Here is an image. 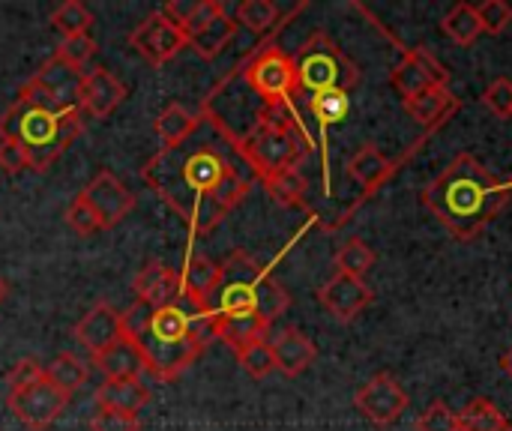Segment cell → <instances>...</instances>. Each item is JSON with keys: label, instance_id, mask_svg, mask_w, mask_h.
Instances as JSON below:
<instances>
[{"label": "cell", "instance_id": "6da1fadb", "mask_svg": "<svg viewBox=\"0 0 512 431\" xmlns=\"http://www.w3.org/2000/svg\"><path fill=\"white\" fill-rule=\"evenodd\" d=\"M201 126L177 147H162L144 168L141 180L201 237L210 234L225 216L249 195L252 171L234 144L201 114Z\"/></svg>", "mask_w": 512, "mask_h": 431}, {"label": "cell", "instance_id": "7a4b0ae2", "mask_svg": "<svg viewBox=\"0 0 512 431\" xmlns=\"http://www.w3.org/2000/svg\"><path fill=\"white\" fill-rule=\"evenodd\" d=\"M123 333L144 357V369L159 381L180 378L216 339V318L186 294L165 309L135 303L123 312Z\"/></svg>", "mask_w": 512, "mask_h": 431}, {"label": "cell", "instance_id": "3957f363", "mask_svg": "<svg viewBox=\"0 0 512 431\" xmlns=\"http://www.w3.org/2000/svg\"><path fill=\"white\" fill-rule=\"evenodd\" d=\"M512 186L471 153H459L426 189L423 204L459 240H477L510 201Z\"/></svg>", "mask_w": 512, "mask_h": 431}, {"label": "cell", "instance_id": "277c9868", "mask_svg": "<svg viewBox=\"0 0 512 431\" xmlns=\"http://www.w3.org/2000/svg\"><path fill=\"white\" fill-rule=\"evenodd\" d=\"M228 141L234 144V150L240 153L252 177H258L261 183L273 180L276 174L300 168V162L312 153V144H315L300 114L285 111V108H270L258 99H255L249 126L231 135Z\"/></svg>", "mask_w": 512, "mask_h": 431}, {"label": "cell", "instance_id": "5b68a950", "mask_svg": "<svg viewBox=\"0 0 512 431\" xmlns=\"http://www.w3.org/2000/svg\"><path fill=\"white\" fill-rule=\"evenodd\" d=\"M84 132V114L72 108H45L27 99H15L0 114V141H18L27 147L30 171L42 174L54 159Z\"/></svg>", "mask_w": 512, "mask_h": 431}, {"label": "cell", "instance_id": "8992f818", "mask_svg": "<svg viewBox=\"0 0 512 431\" xmlns=\"http://www.w3.org/2000/svg\"><path fill=\"white\" fill-rule=\"evenodd\" d=\"M291 294L273 279L270 267H261L252 255L234 252L222 264L219 288L210 300V312L216 315H261L273 324L282 312H288Z\"/></svg>", "mask_w": 512, "mask_h": 431}, {"label": "cell", "instance_id": "52a82bcc", "mask_svg": "<svg viewBox=\"0 0 512 431\" xmlns=\"http://www.w3.org/2000/svg\"><path fill=\"white\" fill-rule=\"evenodd\" d=\"M240 81L249 87V93L270 105V108H285V111H297V96H300V81H297V66L294 57L279 48L276 42L261 45L240 69H237Z\"/></svg>", "mask_w": 512, "mask_h": 431}, {"label": "cell", "instance_id": "ba28073f", "mask_svg": "<svg viewBox=\"0 0 512 431\" xmlns=\"http://www.w3.org/2000/svg\"><path fill=\"white\" fill-rule=\"evenodd\" d=\"M294 66H297V81H300V90L315 96V93H327V90H342V93H351L360 81V69L357 63L324 33H312L300 54L294 57Z\"/></svg>", "mask_w": 512, "mask_h": 431}, {"label": "cell", "instance_id": "9c48e42d", "mask_svg": "<svg viewBox=\"0 0 512 431\" xmlns=\"http://www.w3.org/2000/svg\"><path fill=\"white\" fill-rule=\"evenodd\" d=\"M81 69H72L69 63H63L57 54L48 57L39 72L18 90V99L45 105V108H72L78 105V90H81Z\"/></svg>", "mask_w": 512, "mask_h": 431}, {"label": "cell", "instance_id": "30bf717a", "mask_svg": "<svg viewBox=\"0 0 512 431\" xmlns=\"http://www.w3.org/2000/svg\"><path fill=\"white\" fill-rule=\"evenodd\" d=\"M69 399L72 396H66L48 378H39L36 384H30L24 390L9 393V411L27 431H45L66 411Z\"/></svg>", "mask_w": 512, "mask_h": 431}, {"label": "cell", "instance_id": "8fae6325", "mask_svg": "<svg viewBox=\"0 0 512 431\" xmlns=\"http://www.w3.org/2000/svg\"><path fill=\"white\" fill-rule=\"evenodd\" d=\"M129 45L150 63V66H162L171 57H177L183 48H189V36L168 18L162 15V9L150 12L129 36Z\"/></svg>", "mask_w": 512, "mask_h": 431}, {"label": "cell", "instance_id": "7c38bea8", "mask_svg": "<svg viewBox=\"0 0 512 431\" xmlns=\"http://www.w3.org/2000/svg\"><path fill=\"white\" fill-rule=\"evenodd\" d=\"M354 405H357V411H360L372 426L387 429V426H393V423L405 414V408H408V393H405V387H402L393 375L381 372V375L369 378V381L357 390Z\"/></svg>", "mask_w": 512, "mask_h": 431}, {"label": "cell", "instance_id": "4fadbf2b", "mask_svg": "<svg viewBox=\"0 0 512 431\" xmlns=\"http://www.w3.org/2000/svg\"><path fill=\"white\" fill-rule=\"evenodd\" d=\"M390 84L402 96V102H408V99L420 96L429 87H447L450 84V72L426 48H408L402 54V60L393 66Z\"/></svg>", "mask_w": 512, "mask_h": 431}, {"label": "cell", "instance_id": "5bb4252c", "mask_svg": "<svg viewBox=\"0 0 512 431\" xmlns=\"http://www.w3.org/2000/svg\"><path fill=\"white\" fill-rule=\"evenodd\" d=\"M84 204L96 213L102 231L120 225L132 210H135V195L111 174V171H99L81 192Z\"/></svg>", "mask_w": 512, "mask_h": 431}, {"label": "cell", "instance_id": "9a60e30c", "mask_svg": "<svg viewBox=\"0 0 512 431\" xmlns=\"http://www.w3.org/2000/svg\"><path fill=\"white\" fill-rule=\"evenodd\" d=\"M372 300H375L372 288L363 279H354V276H345V273H336L333 279H327L318 288V303L342 324L360 318L372 306Z\"/></svg>", "mask_w": 512, "mask_h": 431}, {"label": "cell", "instance_id": "2e32d148", "mask_svg": "<svg viewBox=\"0 0 512 431\" xmlns=\"http://www.w3.org/2000/svg\"><path fill=\"white\" fill-rule=\"evenodd\" d=\"M126 99V84L111 72V69H90L81 78L78 90V108L90 120H105L120 102Z\"/></svg>", "mask_w": 512, "mask_h": 431}, {"label": "cell", "instance_id": "e0dca14e", "mask_svg": "<svg viewBox=\"0 0 512 431\" xmlns=\"http://www.w3.org/2000/svg\"><path fill=\"white\" fill-rule=\"evenodd\" d=\"M135 303L147 306V309H165L174 306L183 297V285H180V273H174L168 264L162 261H150L135 273Z\"/></svg>", "mask_w": 512, "mask_h": 431}, {"label": "cell", "instance_id": "ac0fdd59", "mask_svg": "<svg viewBox=\"0 0 512 431\" xmlns=\"http://www.w3.org/2000/svg\"><path fill=\"white\" fill-rule=\"evenodd\" d=\"M72 336L93 354H105L111 345H117L123 339V315L111 306V303H96L75 327Z\"/></svg>", "mask_w": 512, "mask_h": 431}, {"label": "cell", "instance_id": "d6986e66", "mask_svg": "<svg viewBox=\"0 0 512 431\" xmlns=\"http://www.w3.org/2000/svg\"><path fill=\"white\" fill-rule=\"evenodd\" d=\"M270 348H273V357H276V369H279L282 375H288V378L303 375V372L315 363V357H318L315 342H312L303 330H297V327L279 330V333L270 339Z\"/></svg>", "mask_w": 512, "mask_h": 431}, {"label": "cell", "instance_id": "ffe728a7", "mask_svg": "<svg viewBox=\"0 0 512 431\" xmlns=\"http://www.w3.org/2000/svg\"><path fill=\"white\" fill-rule=\"evenodd\" d=\"M93 360H96V369L105 375V381H138L144 375V357L126 333L117 345H111L105 354Z\"/></svg>", "mask_w": 512, "mask_h": 431}, {"label": "cell", "instance_id": "44dd1931", "mask_svg": "<svg viewBox=\"0 0 512 431\" xmlns=\"http://www.w3.org/2000/svg\"><path fill=\"white\" fill-rule=\"evenodd\" d=\"M219 279H222V264H213L204 255H192L186 261V270L180 276V285H183V294L189 300H195L204 309H210V300H213V294L219 288Z\"/></svg>", "mask_w": 512, "mask_h": 431}, {"label": "cell", "instance_id": "7402d4cb", "mask_svg": "<svg viewBox=\"0 0 512 431\" xmlns=\"http://www.w3.org/2000/svg\"><path fill=\"white\" fill-rule=\"evenodd\" d=\"M393 171H396V162H390L375 144H363L351 156V162H348V174L363 186L366 195H372L375 189H381V183L390 180Z\"/></svg>", "mask_w": 512, "mask_h": 431}, {"label": "cell", "instance_id": "603a6c76", "mask_svg": "<svg viewBox=\"0 0 512 431\" xmlns=\"http://www.w3.org/2000/svg\"><path fill=\"white\" fill-rule=\"evenodd\" d=\"M456 96L450 93V87H429L420 96L405 102V111L411 114V120H417L426 129H435L441 123H447V117L456 111Z\"/></svg>", "mask_w": 512, "mask_h": 431}, {"label": "cell", "instance_id": "cb8c5ba5", "mask_svg": "<svg viewBox=\"0 0 512 431\" xmlns=\"http://www.w3.org/2000/svg\"><path fill=\"white\" fill-rule=\"evenodd\" d=\"M267 333H270V324L261 315H216V339H222L234 351L264 342Z\"/></svg>", "mask_w": 512, "mask_h": 431}, {"label": "cell", "instance_id": "d4e9b609", "mask_svg": "<svg viewBox=\"0 0 512 431\" xmlns=\"http://www.w3.org/2000/svg\"><path fill=\"white\" fill-rule=\"evenodd\" d=\"M150 402V390L144 387V381H105L96 390V405L105 411H126V414H138L144 405Z\"/></svg>", "mask_w": 512, "mask_h": 431}, {"label": "cell", "instance_id": "484cf974", "mask_svg": "<svg viewBox=\"0 0 512 431\" xmlns=\"http://www.w3.org/2000/svg\"><path fill=\"white\" fill-rule=\"evenodd\" d=\"M225 6L219 0H171L162 6V15H168L186 36L198 33L207 21L222 15Z\"/></svg>", "mask_w": 512, "mask_h": 431}, {"label": "cell", "instance_id": "4316f807", "mask_svg": "<svg viewBox=\"0 0 512 431\" xmlns=\"http://www.w3.org/2000/svg\"><path fill=\"white\" fill-rule=\"evenodd\" d=\"M234 36H237V21H234L228 12H222V15H216L213 21H207L198 33L189 36V48H192L198 57L213 60Z\"/></svg>", "mask_w": 512, "mask_h": 431}, {"label": "cell", "instance_id": "83f0119b", "mask_svg": "<svg viewBox=\"0 0 512 431\" xmlns=\"http://www.w3.org/2000/svg\"><path fill=\"white\" fill-rule=\"evenodd\" d=\"M198 126H201V111L192 114V111L183 108L180 102H171V105L156 117V135H159L162 147H177V144H183Z\"/></svg>", "mask_w": 512, "mask_h": 431}, {"label": "cell", "instance_id": "f1b7e54d", "mask_svg": "<svg viewBox=\"0 0 512 431\" xmlns=\"http://www.w3.org/2000/svg\"><path fill=\"white\" fill-rule=\"evenodd\" d=\"M87 375H90L87 363H84L78 354H72V351L57 354V357L48 363V369H45V378H48L54 387H60L66 396L78 393V390L87 384Z\"/></svg>", "mask_w": 512, "mask_h": 431}, {"label": "cell", "instance_id": "f546056e", "mask_svg": "<svg viewBox=\"0 0 512 431\" xmlns=\"http://www.w3.org/2000/svg\"><path fill=\"white\" fill-rule=\"evenodd\" d=\"M441 30L462 48L474 45L483 33L480 27V15H477V6L471 3H456L444 18H441Z\"/></svg>", "mask_w": 512, "mask_h": 431}, {"label": "cell", "instance_id": "4dcf8cb0", "mask_svg": "<svg viewBox=\"0 0 512 431\" xmlns=\"http://www.w3.org/2000/svg\"><path fill=\"white\" fill-rule=\"evenodd\" d=\"M459 431H512V426L495 402L474 399L459 411Z\"/></svg>", "mask_w": 512, "mask_h": 431}, {"label": "cell", "instance_id": "1f68e13d", "mask_svg": "<svg viewBox=\"0 0 512 431\" xmlns=\"http://www.w3.org/2000/svg\"><path fill=\"white\" fill-rule=\"evenodd\" d=\"M309 111H312L321 135H327L330 126L342 123L351 114V93H342V90L315 93V96H309Z\"/></svg>", "mask_w": 512, "mask_h": 431}, {"label": "cell", "instance_id": "d6a6232c", "mask_svg": "<svg viewBox=\"0 0 512 431\" xmlns=\"http://www.w3.org/2000/svg\"><path fill=\"white\" fill-rule=\"evenodd\" d=\"M279 6L273 0H243L237 6L234 21H240L243 27H249L252 33H270L279 21Z\"/></svg>", "mask_w": 512, "mask_h": 431}, {"label": "cell", "instance_id": "836d02e7", "mask_svg": "<svg viewBox=\"0 0 512 431\" xmlns=\"http://www.w3.org/2000/svg\"><path fill=\"white\" fill-rule=\"evenodd\" d=\"M375 267V252L363 243V240H348L339 252H336V273L363 279L369 270Z\"/></svg>", "mask_w": 512, "mask_h": 431}, {"label": "cell", "instance_id": "e575fe53", "mask_svg": "<svg viewBox=\"0 0 512 431\" xmlns=\"http://www.w3.org/2000/svg\"><path fill=\"white\" fill-rule=\"evenodd\" d=\"M264 186H267L270 198L279 201L282 207H303V201H306V177L300 174V168L276 174Z\"/></svg>", "mask_w": 512, "mask_h": 431}, {"label": "cell", "instance_id": "d590c367", "mask_svg": "<svg viewBox=\"0 0 512 431\" xmlns=\"http://www.w3.org/2000/svg\"><path fill=\"white\" fill-rule=\"evenodd\" d=\"M51 24L54 30H60L63 36H75V33H90L93 15L81 0H66L51 12Z\"/></svg>", "mask_w": 512, "mask_h": 431}, {"label": "cell", "instance_id": "8d00e7d4", "mask_svg": "<svg viewBox=\"0 0 512 431\" xmlns=\"http://www.w3.org/2000/svg\"><path fill=\"white\" fill-rule=\"evenodd\" d=\"M96 51H99V45H96V39H93L90 33H75V36H63L54 54H57L63 63H69L72 69H84V63H87Z\"/></svg>", "mask_w": 512, "mask_h": 431}, {"label": "cell", "instance_id": "74e56055", "mask_svg": "<svg viewBox=\"0 0 512 431\" xmlns=\"http://www.w3.org/2000/svg\"><path fill=\"white\" fill-rule=\"evenodd\" d=\"M240 366L252 375V378H267L270 372H276V357H273V348L270 342H255V345H246L240 351H234Z\"/></svg>", "mask_w": 512, "mask_h": 431}, {"label": "cell", "instance_id": "f35d334b", "mask_svg": "<svg viewBox=\"0 0 512 431\" xmlns=\"http://www.w3.org/2000/svg\"><path fill=\"white\" fill-rule=\"evenodd\" d=\"M477 15H480L483 33H492V36H501L512 24V6L507 0H483L477 6Z\"/></svg>", "mask_w": 512, "mask_h": 431}, {"label": "cell", "instance_id": "ab89813d", "mask_svg": "<svg viewBox=\"0 0 512 431\" xmlns=\"http://www.w3.org/2000/svg\"><path fill=\"white\" fill-rule=\"evenodd\" d=\"M417 431H459V414H453L444 402H432L420 414Z\"/></svg>", "mask_w": 512, "mask_h": 431}, {"label": "cell", "instance_id": "60d3db41", "mask_svg": "<svg viewBox=\"0 0 512 431\" xmlns=\"http://www.w3.org/2000/svg\"><path fill=\"white\" fill-rule=\"evenodd\" d=\"M66 225H69L75 234H81V237H90V234H99V231H102L96 213L84 204L81 195H75V201L69 204V210H66Z\"/></svg>", "mask_w": 512, "mask_h": 431}, {"label": "cell", "instance_id": "b9f144b4", "mask_svg": "<svg viewBox=\"0 0 512 431\" xmlns=\"http://www.w3.org/2000/svg\"><path fill=\"white\" fill-rule=\"evenodd\" d=\"M483 105L495 114V117H512V81L510 78H495L486 93H483Z\"/></svg>", "mask_w": 512, "mask_h": 431}, {"label": "cell", "instance_id": "7bdbcfd3", "mask_svg": "<svg viewBox=\"0 0 512 431\" xmlns=\"http://www.w3.org/2000/svg\"><path fill=\"white\" fill-rule=\"evenodd\" d=\"M93 431H141L138 414H126V411H105L99 408L96 417L90 420Z\"/></svg>", "mask_w": 512, "mask_h": 431}, {"label": "cell", "instance_id": "ee69618b", "mask_svg": "<svg viewBox=\"0 0 512 431\" xmlns=\"http://www.w3.org/2000/svg\"><path fill=\"white\" fill-rule=\"evenodd\" d=\"M39 378H45V369L39 366V360H36V357H24V360H18V363L9 369L6 384H9V393H12V390H24V387L36 384Z\"/></svg>", "mask_w": 512, "mask_h": 431}, {"label": "cell", "instance_id": "f6af8a7d", "mask_svg": "<svg viewBox=\"0 0 512 431\" xmlns=\"http://www.w3.org/2000/svg\"><path fill=\"white\" fill-rule=\"evenodd\" d=\"M0 171L15 177L21 171H30V156L27 147L18 141H0Z\"/></svg>", "mask_w": 512, "mask_h": 431}, {"label": "cell", "instance_id": "bcb514c9", "mask_svg": "<svg viewBox=\"0 0 512 431\" xmlns=\"http://www.w3.org/2000/svg\"><path fill=\"white\" fill-rule=\"evenodd\" d=\"M504 369H507V375L512 378V348L507 351V357H504Z\"/></svg>", "mask_w": 512, "mask_h": 431}, {"label": "cell", "instance_id": "7dc6e473", "mask_svg": "<svg viewBox=\"0 0 512 431\" xmlns=\"http://www.w3.org/2000/svg\"><path fill=\"white\" fill-rule=\"evenodd\" d=\"M3 300H6V282L0 279V303H3Z\"/></svg>", "mask_w": 512, "mask_h": 431}, {"label": "cell", "instance_id": "c3c4849f", "mask_svg": "<svg viewBox=\"0 0 512 431\" xmlns=\"http://www.w3.org/2000/svg\"><path fill=\"white\" fill-rule=\"evenodd\" d=\"M510 186H512V180H510Z\"/></svg>", "mask_w": 512, "mask_h": 431}]
</instances>
